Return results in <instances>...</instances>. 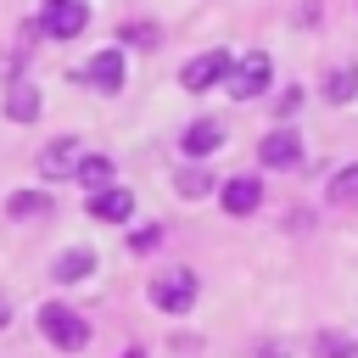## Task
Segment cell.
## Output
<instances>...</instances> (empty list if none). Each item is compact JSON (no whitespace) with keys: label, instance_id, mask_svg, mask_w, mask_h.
<instances>
[{"label":"cell","instance_id":"obj_1","mask_svg":"<svg viewBox=\"0 0 358 358\" xmlns=\"http://www.w3.org/2000/svg\"><path fill=\"white\" fill-rule=\"evenodd\" d=\"M39 330L62 347V352H78L84 341H90V324H84V313H73V308H62V302H45L39 308Z\"/></svg>","mask_w":358,"mask_h":358},{"label":"cell","instance_id":"obj_2","mask_svg":"<svg viewBox=\"0 0 358 358\" xmlns=\"http://www.w3.org/2000/svg\"><path fill=\"white\" fill-rule=\"evenodd\" d=\"M151 302H157L162 313H190V302H196V274H190V268H162V274L151 280Z\"/></svg>","mask_w":358,"mask_h":358},{"label":"cell","instance_id":"obj_3","mask_svg":"<svg viewBox=\"0 0 358 358\" xmlns=\"http://www.w3.org/2000/svg\"><path fill=\"white\" fill-rule=\"evenodd\" d=\"M268 73H274L268 56H263V50H246L241 62H229V95H235V101L263 95V90H268Z\"/></svg>","mask_w":358,"mask_h":358},{"label":"cell","instance_id":"obj_4","mask_svg":"<svg viewBox=\"0 0 358 358\" xmlns=\"http://www.w3.org/2000/svg\"><path fill=\"white\" fill-rule=\"evenodd\" d=\"M84 22H90L84 0H45V11H39V28L50 39H73V34H84Z\"/></svg>","mask_w":358,"mask_h":358},{"label":"cell","instance_id":"obj_5","mask_svg":"<svg viewBox=\"0 0 358 358\" xmlns=\"http://www.w3.org/2000/svg\"><path fill=\"white\" fill-rule=\"evenodd\" d=\"M218 201H224V213L246 218V213H257V201H263V179H252V173H235V179H224Z\"/></svg>","mask_w":358,"mask_h":358},{"label":"cell","instance_id":"obj_6","mask_svg":"<svg viewBox=\"0 0 358 358\" xmlns=\"http://www.w3.org/2000/svg\"><path fill=\"white\" fill-rule=\"evenodd\" d=\"M218 78H229V56H224V50H207V56L185 62V73H179L185 90H213Z\"/></svg>","mask_w":358,"mask_h":358},{"label":"cell","instance_id":"obj_7","mask_svg":"<svg viewBox=\"0 0 358 358\" xmlns=\"http://www.w3.org/2000/svg\"><path fill=\"white\" fill-rule=\"evenodd\" d=\"M257 157H263L268 168H291V162H302V140H296L291 129H274V134H263Z\"/></svg>","mask_w":358,"mask_h":358},{"label":"cell","instance_id":"obj_8","mask_svg":"<svg viewBox=\"0 0 358 358\" xmlns=\"http://www.w3.org/2000/svg\"><path fill=\"white\" fill-rule=\"evenodd\" d=\"M84 78L95 84V90H117L123 84V50H101V56H90V67H84Z\"/></svg>","mask_w":358,"mask_h":358},{"label":"cell","instance_id":"obj_9","mask_svg":"<svg viewBox=\"0 0 358 358\" xmlns=\"http://www.w3.org/2000/svg\"><path fill=\"white\" fill-rule=\"evenodd\" d=\"M90 213H95L101 224H123V218L134 213V196H129V190H112V185H106V190H95V196H90Z\"/></svg>","mask_w":358,"mask_h":358},{"label":"cell","instance_id":"obj_10","mask_svg":"<svg viewBox=\"0 0 358 358\" xmlns=\"http://www.w3.org/2000/svg\"><path fill=\"white\" fill-rule=\"evenodd\" d=\"M179 145H185L190 157H207V151H218V145H224V129H218L213 117H201V123H190V129L179 134Z\"/></svg>","mask_w":358,"mask_h":358},{"label":"cell","instance_id":"obj_11","mask_svg":"<svg viewBox=\"0 0 358 358\" xmlns=\"http://www.w3.org/2000/svg\"><path fill=\"white\" fill-rule=\"evenodd\" d=\"M78 157H84V151H78V140H56V145L39 157V168H45V179H62V173H73V168H78Z\"/></svg>","mask_w":358,"mask_h":358},{"label":"cell","instance_id":"obj_12","mask_svg":"<svg viewBox=\"0 0 358 358\" xmlns=\"http://www.w3.org/2000/svg\"><path fill=\"white\" fill-rule=\"evenodd\" d=\"M90 268H95V252H84V246H73V252H62V257H56V268H50V274H56L62 285H73V280H84Z\"/></svg>","mask_w":358,"mask_h":358},{"label":"cell","instance_id":"obj_13","mask_svg":"<svg viewBox=\"0 0 358 358\" xmlns=\"http://www.w3.org/2000/svg\"><path fill=\"white\" fill-rule=\"evenodd\" d=\"M6 112H11L17 123L39 117V90H34V84H11V95H6Z\"/></svg>","mask_w":358,"mask_h":358},{"label":"cell","instance_id":"obj_14","mask_svg":"<svg viewBox=\"0 0 358 358\" xmlns=\"http://www.w3.org/2000/svg\"><path fill=\"white\" fill-rule=\"evenodd\" d=\"M73 179H78L84 190H106V179H112V162H106V157H78Z\"/></svg>","mask_w":358,"mask_h":358},{"label":"cell","instance_id":"obj_15","mask_svg":"<svg viewBox=\"0 0 358 358\" xmlns=\"http://www.w3.org/2000/svg\"><path fill=\"white\" fill-rule=\"evenodd\" d=\"M6 213H11V218H45V213H50V196H45V190H17V196L6 201Z\"/></svg>","mask_w":358,"mask_h":358},{"label":"cell","instance_id":"obj_16","mask_svg":"<svg viewBox=\"0 0 358 358\" xmlns=\"http://www.w3.org/2000/svg\"><path fill=\"white\" fill-rule=\"evenodd\" d=\"M324 95H330V101H352V95H358V67H352V62H347V67H330Z\"/></svg>","mask_w":358,"mask_h":358},{"label":"cell","instance_id":"obj_17","mask_svg":"<svg viewBox=\"0 0 358 358\" xmlns=\"http://www.w3.org/2000/svg\"><path fill=\"white\" fill-rule=\"evenodd\" d=\"M330 201H336V207H352V201H358V162H347V168L330 179Z\"/></svg>","mask_w":358,"mask_h":358},{"label":"cell","instance_id":"obj_18","mask_svg":"<svg viewBox=\"0 0 358 358\" xmlns=\"http://www.w3.org/2000/svg\"><path fill=\"white\" fill-rule=\"evenodd\" d=\"M207 190H213V173L207 168H185L179 173V196H207Z\"/></svg>","mask_w":358,"mask_h":358},{"label":"cell","instance_id":"obj_19","mask_svg":"<svg viewBox=\"0 0 358 358\" xmlns=\"http://www.w3.org/2000/svg\"><path fill=\"white\" fill-rule=\"evenodd\" d=\"M313 358H352V341H347V336H330V330H324V336L313 341Z\"/></svg>","mask_w":358,"mask_h":358},{"label":"cell","instance_id":"obj_20","mask_svg":"<svg viewBox=\"0 0 358 358\" xmlns=\"http://www.w3.org/2000/svg\"><path fill=\"white\" fill-rule=\"evenodd\" d=\"M123 39H129V45H151V39H157V28H151V22H129V28H123Z\"/></svg>","mask_w":358,"mask_h":358},{"label":"cell","instance_id":"obj_21","mask_svg":"<svg viewBox=\"0 0 358 358\" xmlns=\"http://www.w3.org/2000/svg\"><path fill=\"white\" fill-rule=\"evenodd\" d=\"M157 241H162V229H140V235H134V252H151Z\"/></svg>","mask_w":358,"mask_h":358},{"label":"cell","instance_id":"obj_22","mask_svg":"<svg viewBox=\"0 0 358 358\" xmlns=\"http://www.w3.org/2000/svg\"><path fill=\"white\" fill-rule=\"evenodd\" d=\"M257 358H280V347H263V352H257Z\"/></svg>","mask_w":358,"mask_h":358},{"label":"cell","instance_id":"obj_23","mask_svg":"<svg viewBox=\"0 0 358 358\" xmlns=\"http://www.w3.org/2000/svg\"><path fill=\"white\" fill-rule=\"evenodd\" d=\"M6 319H11V313H6V302H0V330H6Z\"/></svg>","mask_w":358,"mask_h":358},{"label":"cell","instance_id":"obj_24","mask_svg":"<svg viewBox=\"0 0 358 358\" xmlns=\"http://www.w3.org/2000/svg\"><path fill=\"white\" fill-rule=\"evenodd\" d=\"M123 358H145V352H123Z\"/></svg>","mask_w":358,"mask_h":358}]
</instances>
